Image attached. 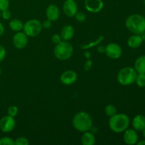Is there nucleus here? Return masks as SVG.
I'll return each mask as SVG.
<instances>
[{
  "mask_svg": "<svg viewBox=\"0 0 145 145\" xmlns=\"http://www.w3.org/2000/svg\"><path fill=\"white\" fill-rule=\"evenodd\" d=\"M137 72L130 67H126L119 71L117 79L119 83L123 86H129L135 82Z\"/></svg>",
  "mask_w": 145,
  "mask_h": 145,
  "instance_id": "obj_5",
  "label": "nucleus"
},
{
  "mask_svg": "<svg viewBox=\"0 0 145 145\" xmlns=\"http://www.w3.org/2000/svg\"><path fill=\"white\" fill-rule=\"evenodd\" d=\"M130 125V118L124 113H118L110 117L109 127L115 133H123L127 130Z\"/></svg>",
  "mask_w": 145,
  "mask_h": 145,
  "instance_id": "obj_3",
  "label": "nucleus"
},
{
  "mask_svg": "<svg viewBox=\"0 0 145 145\" xmlns=\"http://www.w3.org/2000/svg\"><path fill=\"white\" fill-rule=\"evenodd\" d=\"M137 143L138 145H145V140H142V141H140Z\"/></svg>",
  "mask_w": 145,
  "mask_h": 145,
  "instance_id": "obj_36",
  "label": "nucleus"
},
{
  "mask_svg": "<svg viewBox=\"0 0 145 145\" xmlns=\"http://www.w3.org/2000/svg\"><path fill=\"white\" fill-rule=\"evenodd\" d=\"M144 5H145V0H144Z\"/></svg>",
  "mask_w": 145,
  "mask_h": 145,
  "instance_id": "obj_42",
  "label": "nucleus"
},
{
  "mask_svg": "<svg viewBox=\"0 0 145 145\" xmlns=\"http://www.w3.org/2000/svg\"><path fill=\"white\" fill-rule=\"evenodd\" d=\"M81 142L83 145H93L96 142L94 134L89 131L84 132L81 138Z\"/></svg>",
  "mask_w": 145,
  "mask_h": 145,
  "instance_id": "obj_18",
  "label": "nucleus"
},
{
  "mask_svg": "<svg viewBox=\"0 0 145 145\" xmlns=\"http://www.w3.org/2000/svg\"><path fill=\"white\" fill-rule=\"evenodd\" d=\"M123 140L127 144L133 145L136 144L138 140V135L135 129H127L125 130Z\"/></svg>",
  "mask_w": 145,
  "mask_h": 145,
  "instance_id": "obj_13",
  "label": "nucleus"
},
{
  "mask_svg": "<svg viewBox=\"0 0 145 145\" xmlns=\"http://www.w3.org/2000/svg\"><path fill=\"white\" fill-rule=\"evenodd\" d=\"M9 27L14 31H21L24 28V24L19 19H13L9 22Z\"/></svg>",
  "mask_w": 145,
  "mask_h": 145,
  "instance_id": "obj_20",
  "label": "nucleus"
},
{
  "mask_svg": "<svg viewBox=\"0 0 145 145\" xmlns=\"http://www.w3.org/2000/svg\"><path fill=\"white\" fill-rule=\"evenodd\" d=\"M29 144V142L27 140V138L24 137H19L16 140L15 144L16 145H28Z\"/></svg>",
  "mask_w": 145,
  "mask_h": 145,
  "instance_id": "obj_26",
  "label": "nucleus"
},
{
  "mask_svg": "<svg viewBox=\"0 0 145 145\" xmlns=\"http://www.w3.org/2000/svg\"><path fill=\"white\" fill-rule=\"evenodd\" d=\"M85 8L92 13H97L101 11L103 7V0H85Z\"/></svg>",
  "mask_w": 145,
  "mask_h": 145,
  "instance_id": "obj_10",
  "label": "nucleus"
},
{
  "mask_svg": "<svg viewBox=\"0 0 145 145\" xmlns=\"http://www.w3.org/2000/svg\"><path fill=\"white\" fill-rule=\"evenodd\" d=\"M7 113L8 116L15 117L18 113V108L16 106H10L7 109Z\"/></svg>",
  "mask_w": 145,
  "mask_h": 145,
  "instance_id": "obj_25",
  "label": "nucleus"
},
{
  "mask_svg": "<svg viewBox=\"0 0 145 145\" xmlns=\"http://www.w3.org/2000/svg\"><path fill=\"white\" fill-rule=\"evenodd\" d=\"M16 126V121L14 117L7 116L0 120V130L4 133H9L14 129Z\"/></svg>",
  "mask_w": 145,
  "mask_h": 145,
  "instance_id": "obj_8",
  "label": "nucleus"
},
{
  "mask_svg": "<svg viewBox=\"0 0 145 145\" xmlns=\"http://www.w3.org/2000/svg\"><path fill=\"white\" fill-rule=\"evenodd\" d=\"M142 38L139 34L131 35L127 40V45L131 48H137L142 43Z\"/></svg>",
  "mask_w": 145,
  "mask_h": 145,
  "instance_id": "obj_17",
  "label": "nucleus"
},
{
  "mask_svg": "<svg viewBox=\"0 0 145 145\" xmlns=\"http://www.w3.org/2000/svg\"><path fill=\"white\" fill-rule=\"evenodd\" d=\"M74 31L73 27L70 25H66L61 30L60 36L64 40L68 41L72 39L74 35Z\"/></svg>",
  "mask_w": 145,
  "mask_h": 145,
  "instance_id": "obj_16",
  "label": "nucleus"
},
{
  "mask_svg": "<svg viewBox=\"0 0 145 145\" xmlns=\"http://www.w3.org/2000/svg\"><path fill=\"white\" fill-rule=\"evenodd\" d=\"M42 28V24L38 20L31 19L24 24L23 29L27 36L35 37L39 35Z\"/></svg>",
  "mask_w": 145,
  "mask_h": 145,
  "instance_id": "obj_6",
  "label": "nucleus"
},
{
  "mask_svg": "<svg viewBox=\"0 0 145 145\" xmlns=\"http://www.w3.org/2000/svg\"><path fill=\"white\" fill-rule=\"evenodd\" d=\"M1 69L0 68V77H1Z\"/></svg>",
  "mask_w": 145,
  "mask_h": 145,
  "instance_id": "obj_40",
  "label": "nucleus"
},
{
  "mask_svg": "<svg viewBox=\"0 0 145 145\" xmlns=\"http://www.w3.org/2000/svg\"><path fill=\"white\" fill-rule=\"evenodd\" d=\"M72 124L76 130L81 133H84L89 131L93 124V121L89 114L82 111L77 113L74 116Z\"/></svg>",
  "mask_w": 145,
  "mask_h": 145,
  "instance_id": "obj_1",
  "label": "nucleus"
},
{
  "mask_svg": "<svg viewBox=\"0 0 145 145\" xmlns=\"http://www.w3.org/2000/svg\"><path fill=\"white\" fill-rule=\"evenodd\" d=\"M91 67H92V61L90 60V59H88V60L85 62L84 66V69L86 71H89V69H91Z\"/></svg>",
  "mask_w": 145,
  "mask_h": 145,
  "instance_id": "obj_32",
  "label": "nucleus"
},
{
  "mask_svg": "<svg viewBox=\"0 0 145 145\" xmlns=\"http://www.w3.org/2000/svg\"><path fill=\"white\" fill-rule=\"evenodd\" d=\"M106 55L110 59H118L121 56L123 53L122 48L118 44L115 43V42H111L109 43L107 46L106 47Z\"/></svg>",
  "mask_w": 145,
  "mask_h": 145,
  "instance_id": "obj_7",
  "label": "nucleus"
},
{
  "mask_svg": "<svg viewBox=\"0 0 145 145\" xmlns=\"http://www.w3.org/2000/svg\"><path fill=\"white\" fill-rule=\"evenodd\" d=\"M140 35H141V37H142V38L143 40H145V31L142 33L140 34Z\"/></svg>",
  "mask_w": 145,
  "mask_h": 145,
  "instance_id": "obj_38",
  "label": "nucleus"
},
{
  "mask_svg": "<svg viewBox=\"0 0 145 145\" xmlns=\"http://www.w3.org/2000/svg\"><path fill=\"white\" fill-rule=\"evenodd\" d=\"M125 25L130 32L140 35L145 31V18L140 14L130 15L126 19Z\"/></svg>",
  "mask_w": 145,
  "mask_h": 145,
  "instance_id": "obj_2",
  "label": "nucleus"
},
{
  "mask_svg": "<svg viewBox=\"0 0 145 145\" xmlns=\"http://www.w3.org/2000/svg\"><path fill=\"white\" fill-rule=\"evenodd\" d=\"M133 126L137 132H142L145 129V117L142 115L135 116L133 120Z\"/></svg>",
  "mask_w": 145,
  "mask_h": 145,
  "instance_id": "obj_15",
  "label": "nucleus"
},
{
  "mask_svg": "<svg viewBox=\"0 0 145 145\" xmlns=\"http://www.w3.org/2000/svg\"><path fill=\"white\" fill-rule=\"evenodd\" d=\"M97 50L99 51V52H105V51H106V47L103 46V45L99 46L97 48Z\"/></svg>",
  "mask_w": 145,
  "mask_h": 145,
  "instance_id": "obj_34",
  "label": "nucleus"
},
{
  "mask_svg": "<svg viewBox=\"0 0 145 145\" xmlns=\"http://www.w3.org/2000/svg\"><path fill=\"white\" fill-rule=\"evenodd\" d=\"M103 40V36H100L96 41L94 42H92L91 43L88 44V45H81V48L82 49H86V48H91V47L94 46V45H98L99 43H100L102 40Z\"/></svg>",
  "mask_w": 145,
  "mask_h": 145,
  "instance_id": "obj_24",
  "label": "nucleus"
},
{
  "mask_svg": "<svg viewBox=\"0 0 145 145\" xmlns=\"http://www.w3.org/2000/svg\"><path fill=\"white\" fill-rule=\"evenodd\" d=\"M13 44L17 49H23L28 44V36L25 33L19 32L15 34L13 38Z\"/></svg>",
  "mask_w": 145,
  "mask_h": 145,
  "instance_id": "obj_9",
  "label": "nucleus"
},
{
  "mask_svg": "<svg viewBox=\"0 0 145 145\" xmlns=\"http://www.w3.org/2000/svg\"><path fill=\"white\" fill-rule=\"evenodd\" d=\"M74 16L76 21H79V22H84L85 20H86V15L83 12H76Z\"/></svg>",
  "mask_w": 145,
  "mask_h": 145,
  "instance_id": "obj_27",
  "label": "nucleus"
},
{
  "mask_svg": "<svg viewBox=\"0 0 145 145\" xmlns=\"http://www.w3.org/2000/svg\"><path fill=\"white\" fill-rule=\"evenodd\" d=\"M9 6V1L8 0H0V10L4 11L7 9Z\"/></svg>",
  "mask_w": 145,
  "mask_h": 145,
  "instance_id": "obj_28",
  "label": "nucleus"
},
{
  "mask_svg": "<svg viewBox=\"0 0 145 145\" xmlns=\"http://www.w3.org/2000/svg\"><path fill=\"white\" fill-rule=\"evenodd\" d=\"M51 22H52V21H50L49 19L45 20V21H44V22L42 23V26L44 28H46V29H48V28H50L51 25H52V24H51Z\"/></svg>",
  "mask_w": 145,
  "mask_h": 145,
  "instance_id": "obj_33",
  "label": "nucleus"
},
{
  "mask_svg": "<svg viewBox=\"0 0 145 145\" xmlns=\"http://www.w3.org/2000/svg\"><path fill=\"white\" fill-rule=\"evenodd\" d=\"M4 32V26H3L2 24L0 22V36L3 35Z\"/></svg>",
  "mask_w": 145,
  "mask_h": 145,
  "instance_id": "obj_35",
  "label": "nucleus"
},
{
  "mask_svg": "<svg viewBox=\"0 0 145 145\" xmlns=\"http://www.w3.org/2000/svg\"><path fill=\"white\" fill-rule=\"evenodd\" d=\"M135 69L137 73H145V55H142L136 59Z\"/></svg>",
  "mask_w": 145,
  "mask_h": 145,
  "instance_id": "obj_19",
  "label": "nucleus"
},
{
  "mask_svg": "<svg viewBox=\"0 0 145 145\" xmlns=\"http://www.w3.org/2000/svg\"><path fill=\"white\" fill-rule=\"evenodd\" d=\"M77 79V74L73 70H67L61 74L60 81L65 85H72Z\"/></svg>",
  "mask_w": 145,
  "mask_h": 145,
  "instance_id": "obj_12",
  "label": "nucleus"
},
{
  "mask_svg": "<svg viewBox=\"0 0 145 145\" xmlns=\"http://www.w3.org/2000/svg\"><path fill=\"white\" fill-rule=\"evenodd\" d=\"M105 113L109 117H112L114 115L117 113V108L113 105H108L106 108H105Z\"/></svg>",
  "mask_w": 145,
  "mask_h": 145,
  "instance_id": "obj_21",
  "label": "nucleus"
},
{
  "mask_svg": "<svg viewBox=\"0 0 145 145\" xmlns=\"http://www.w3.org/2000/svg\"><path fill=\"white\" fill-rule=\"evenodd\" d=\"M137 86L140 87L145 86V73H138L135 80Z\"/></svg>",
  "mask_w": 145,
  "mask_h": 145,
  "instance_id": "obj_22",
  "label": "nucleus"
},
{
  "mask_svg": "<svg viewBox=\"0 0 145 145\" xmlns=\"http://www.w3.org/2000/svg\"><path fill=\"white\" fill-rule=\"evenodd\" d=\"M63 11L68 17L74 16L77 12V4L74 0H66L63 4Z\"/></svg>",
  "mask_w": 145,
  "mask_h": 145,
  "instance_id": "obj_11",
  "label": "nucleus"
},
{
  "mask_svg": "<svg viewBox=\"0 0 145 145\" xmlns=\"http://www.w3.org/2000/svg\"><path fill=\"white\" fill-rule=\"evenodd\" d=\"M61 39H62V38H61L60 35H58V34H54L52 36V42H53L54 44H55V45L59 43V42H60Z\"/></svg>",
  "mask_w": 145,
  "mask_h": 145,
  "instance_id": "obj_30",
  "label": "nucleus"
},
{
  "mask_svg": "<svg viewBox=\"0 0 145 145\" xmlns=\"http://www.w3.org/2000/svg\"><path fill=\"white\" fill-rule=\"evenodd\" d=\"M1 17L5 20L9 19L10 17H11V12L8 8L4 10V11H1Z\"/></svg>",
  "mask_w": 145,
  "mask_h": 145,
  "instance_id": "obj_29",
  "label": "nucleus"
},
{
  "mask_svg": "<svg viewBox=\"0 0 145 145\" xmlns=\"http://www.w3.org/2000/svg\"><path fill=\"white\" fill-rule=\"evenodd\" d=\"M46 16L51 21H55L59 16V8L55 4H51L46 9Z\"/></svg>",
  "mask_w": 145,
  "mask_h": 145,
  "instance_id": "obj_14",
  "label": "nucleus"
},
{
  "mask_svg": "<svg viewBox=\"0 0 145 145\" xmlns=\"http://www.w3.org/2000/svg\"><path fill=\"white\" fill-rule=\"evenodd\" d=\"M6 56V50L4 47L0 45V62L4 60Z\"/></svg>",
  "mask_w": 145,
  "mask_h": 145,
  "instance_id": "obj_31",
  "label": "nucleus"
},
{
  "mask_svg": "<svg viewBox=\"0 0 145 145\" xmlns=\"http://www.w3.org/2000/svg\"><path fill=\"white\" fill-rule=\"evenodd\" d=\"M1 11L0 10V18H1Z\"/></svg>",
  "mask_w": 145,
  "mask_h": 145,
  "instance_id": "obj_41",
  "label": "nucleus"
},
{
  "mask_svg": "<svg viewBox=\"0 0 145 145\" xmlns=\"http://www.w3.org/2000/svg\"><path fill=\"white\" fill-rule=\"evenodd\" d=\"M85 56L86 57V58H88V59H89V57H90V52H85Z\"/></svg>",
  "mask_w": 145,
  "mask_h": 145,
  "instance_id": "obj_37",
  "label": "nucleus"
},
{
  "mask_svg": "<svg viewBox=\"0 0 145 145\" xmlns=\"http://www.w3.org/2000/svg\"><path fill=\"white\" fill-rule=\"evenodd\" d=\"M142 132V136L144 137V138L145 139V129H144V130H143Z\"/></svg>",
  "mask_w": 145,
  "mask_h": 145,
  "instance_id": "obj_39",
  "label": "nucleus"
},
{
  "mask_svg": "<svg viewBox=\"0 0 145 145\" xmlns=\"http://www.w3.org/2000/svg\"><path fill=\"white\" fill-rule=\"evenodd\" d=\"M15 141L12 138L8 137H4L0 139V145H14Z\"/></svg>",
  "mask_w": 145,
  "mask_h": 145,
  "instance_id": "obj_23",
  "label": "nucleus"
},
{
  "mask_svg": "<svg viewBox=\"0 0 145 145\" xmlns=\"http://www.w3.org/2000/svg\"><path fill=\"white\" fill-rule=\"evenodd\" d=\"M73 47L67 41H61L54 48V55L59 60H67L73 55Z\"/></svg>",
  "mask_w": 145,
  "mask_h": 145,
  "instance_id": "obj_4",
  "label": "nucleus"
}]
</instances>
